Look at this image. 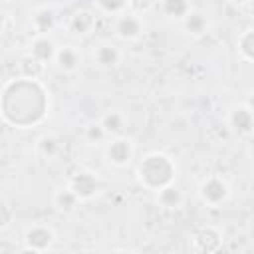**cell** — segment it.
<instances>
[{"label": "cell", "mask_w": 254, "mask_h": 254, "mask_svg": "<svg viewBox=\"0 0 254 254\" xmlns=\"http://www.w3.org/2000/svg\"><path fill=\"white\" fill-rule=\"evenodd\" d=\"M77 202H81V200L75 196V192H73L69 187L60 189V190H56V194H54V204H56V208H58L60 212H71V210H75Z\"/></svg>", "instance_id": "14"}, {"label": "cell", "mask_w": 254, "mask_h": 254, "mask_svg": "<svg viewBox=\"0 0 254 254\" xmlns=\"http://www.w3.org/2000/svg\"><path fill=\"white\" fill-rule=\"evenodd\" d=\"M36 151H38V155L44 157V159H54V157L58 155V151H60V141H58V137L52 135V133L42 135V137L36 141Z\"/></svg>", "instance_id": "16"}, {"label": "cell", "mask_w": 254, "mask_h": 254, "mask_svg": "<svg viewBox=\"0 0 254 254\" xmlns=\"http://www.w3.org/2000/svg\"><path fill=\"white\" fill-rule=\"evenodd\" d=\"M133 153H135V145L129 137H123V135H117L113 137L107 147H105V157L111 165L115 167H125L131 163L133 159Z\"/></svg>", "instance_id": "3"}, {"label": "cell", "mask_w": 254, "mask_h": 254, "mask_svg": "<svg viewBox=\"0 0 254 254\" xmlns=\"http://www.w3.org/2000/svg\"><path fill=\"white\" fill-rule=\"evenodd\" d=\"M246 151H248V155H250V159H254V137L248 141V145H246Z\"/></svg>", "instance_id": "22"}, {"label": "cell", "mask_w": 254, "mask_h": 254, "mask_svg": "<svg viewBox=\"0 0 254 254\" xmlns=\"http://www.w3.org/2000/svg\"><path fill=\"white\" fill-rule=\"evenodd\" d=\"M183 26H185V30H187L189 34H192V36H202V34L208 30V20H206V16H204L202 12L190 10V12L183 18Z\"/></svg>", "instance_id": "12"}, {"label": "cell", "mask_w": 254, "mask_h": 254, "mask_svg": "<svg viewBox=\"0 0 254 254\" xmlns=\"http://www.w3.org/2000/svg\"><path fill=\"white\" fill-rule=\"evenodd\" d=\"M83 135H85V139H87L89 143H99V141H103V139L107 137V133H105V129H103V125H101V121L89 123V125L85 127Z\"/></svg>", "instance_id": "21"}, {"label": "cell", "mask_w": 254, "mask_h": 254, "mask_svg": "<svg viewBox=\"0 0 254 254\" xmlns=\"http://www.w3.org/2000/svg\"><path fill=\"white\" fill-rule=\"evenodd\" d=\"M93 60L101 65V67H113L121 62V52L115 44L103 42L93 50Z\"/></svg>", "instance_id": "10"}, {"label": "cell", "mask_w": 254, "mask_h": 254, "mask_svg": "<svg viewBox=\"0 0 254 254\" xmlns=\"http://www.w3.org/2000/svg\"><path fill=\"white\" fill-rule=\"evenodd\" d=\"M93 26H95V18H93V14L87 12V10L75 12V14L71 16V20H69V28H71L75 34H89V32L93 30Z\"/></svg>", "instance_id": "15"}, {"label": "cell", "mask_w": 254, "mask_h": 254, "mask_svg": "<svg viewBox=\"0 0 254 254\" xmlns=\"http://www.w3.org/2000/svg\"><path fill=\"white\" fill-rule=\"evenodd\" d=\"M246 105H248L250 109H254V93H252V95L248 97V101H246Z\"/></svg>", "instance_id": "23"}, {"label": "cell", "mask_w": 254, "mask_h": 254, "mask_svg": "<svg viewBox=\"0 0 254 254\" xmlns=\"http://www.w3.org/2000/svg\"><path fill=\"white\" fill-rule=\"evenodd\" d=\"M115 32L121 40H127V42H133L137 40L143 32H145V24L141 20L139 14H131V12H123L117 16V22H115Z\"/></svg>", "instance_id": "5"}, {"label": "cell", "mask_w": 254, "mask_h": 254, "mask_svg": "<svg viewBox=\"0 0 254 254\" xmlns=\"http://www.w3.org/2000/svg\"><path fill=\"white\" fill-rule=\"evenodd\" d=\"M67 187L75 192V196H77L79 200H89V198H93V196L97 194V189H99L97 177H95L93 173H89V171H79V173H75V175L69 179Z\"/></svg>", "instance_id": "6"}, {"label": "cell", "mask_w": 254, "mask_h": 254, "mask_svg": "<svg viewBox=\"0 0 254 254\" xmlns=\"http://www.w3.org/2000/svg\"><path fill=\"white\" fill-rule=\"evenodd\" d=\"M56 234L50 226L46 224H32L28 226L26 234H24V244H26V250H32V252H46L52 248V242H54Z\"/></svg>", "instance_id": "4"}, {"label": "cell", "mask_w": 254, "mask_h": 254, "mask_svg": "<svg viewBox=\"0 0 254 254\" xmlns=\"http://www.w3.org/2000/svg\"><path fill=\"white\" fill-rule=\"evenodd\" d=\"M81 64V52L73 46H62L58 48V54H56V65L65 71V73H73L77 71Z\"/></svg>", "instance_id": "9"}, {"label": "cell", "mask_w": 254, "mask_h": 254, "mask_svg": "<svg viewBox=\"0 0 254 254\" xmlns=\"http://www.w3.org/2000/svg\"><path fill=\"white\" fill-rule=\"evenodd\" d=\"M161 6H163V12H165L169 18H177V20H181V22H183V18L192 10L189 0H161Z\"/></svg>", "instance_id": "17"}, {"label": "cell", "mask_w": 254, "mask_h": 254, "mask_svg": "<svg viewBox=\"0 0 254 254\" xmlns=\"http://www.w3.org/2000/svg\"><path fill=\"white\" fill-rule=\"evenodd\" d=\"M228 125L238 135H250L254 131V109H250L246 103L236 105L228 113Z\"/></svg>", "instance_id": "7"}, {"label": "cell", "mask_w": 254, "mask_h": 254, "mask_svg": "<svg viewBox=\"0 0 254 254\" xmlns=\"http://www.w3.org/2000/svg\"><path fill=\"white\" fill-rule=\"evenodd\" d=\"M99 121H101L103 129H105L107 137H117V135H121V131H123V127H125V115H123L121 111H107Z\"/></svg>", "instance_id": "13"}, {"label": "cell", "mask_w": 254, "mask_h": 254, "mask_svg": "<svg viewBox=\"0 0 254 254\" xmlns=\"http://www.w3.org/2000/svg\"><path fill=\"white\" fill-rule=\"evenodd\" d=\"M238 52L244 60L254 62V28L244 30L238 38Z\"/></svg>", "instance_id": "18"}, {"label": "cell", "mask_w": 254, "mask_h": 254, "mask_svg": "<svg viewBox=\"0 0 254 254\" xmlns=\"http://www.w3.org/2000/svg\"><path fill=\"white\" fill-rule=\"evenodd\" d=\"M177 175V163L165 153H149L141 159L137 167V179L139 183L149 190H159L175 181Z\"/></svg>", "instance_id": "1"}, {"label": "cell", "mask_w": 254, "mask_h": 254, "mask_svg": "<svg viewBox=\"0 0 254 254\" xmlns=\"http://www.w3.org/2000/svg\"><path fill=\"white\" fill-rule=\"evenodd\" d=\"M198 196H200V200H202L206 206H220V204H224V202L228 200V196H230V187H228V183H226L222 177L212 175V177H208V179L200 185Z\"/></svg>", "instance_id": "2"}, {"label": "cell", "mask_w": 254, "mask_h": 254, "mask_svg": "<svg viewBox=\"0 0 254 254\" xmlns=\"http://www.w3.org/2000/svg\"><path fill=\"white\" fill-rule=\"evenodd\" d=\"M56 54H58V46L46 34H38L30 44V58L40 62L42 65L48 62H56Z\"/></svg>", "instance_id": "8"}, {"label": "cell", "mask_w": 254, "mask_h": 254, "mask_svg": "<svg viewBox=\"0 0 254 254\" xmlns=\"http://www.w3.org/2000/svg\"><path fill=\"white\" fill-rule=\"evenodd\" d=\"M157 202L165 208H179L183 204V192L179 187H175V183H171L157 190Z\"/></svg>", "instance_id": "11"}, {"label": "cell", "mask_w": 254, "mask_h": 254, "mask_svg": "<svg viewBox=\"0 0 254 254\" xmlns=\"http://www.w3.org/2000/svg\"><path fill=\"white\" fill-rule=\"evenodd\" d=\"M230 2H232V4H246L248 0H230Z\"/></svg>", "instance_id": "24"}, {"label": "cell", "mask_w": 254, "mask_h": 254, "mask_svg": "<svg viewBox=\"0 0 254 254\" xmlns=\"http://www.w3.org/2000/svg\"><path fill=\"white\" fill-rule=\"evenodd\" d=\"M95 2H97L99 10H103L105 14H115V16L123 14L129 4V0H95Z\"/></svg>", "instance_id": "20"}, {"label": "cell", "mask_w": 254, "mask_h": 254, "mask_svg": "<svg viewBox=\"0 0 254 254\" xmlns=\"http://www.w3.org/2000/svg\"><path fill=\"white\" fill-rule=\"evenodd\" d=\"M32 22H34L38 34H46V32L52 30V26H54V12L48 10V8H44V10L36 12V16L32 18Z\"/></svg>", "instance_id": "19"}]
</instances>
